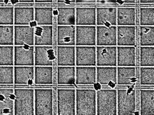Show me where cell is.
Returning a JSON list of instances; mask_svg holds the SVG:
<instances>
[{"mask_svg": "<svg viewBox=\"0 0 154 115\" xmlns=\"http://www.w3.org/2000/svg\"><path fill=\"white\" fill-rule=\"evenodd\" d=\"M97 115V91L92 88L76 89V115Z\"/></svg>", "mask_w": 154, "mask_h": 115, "instance_id": "cell-1", "label": "cell"}, {"mask_svg": "<svg viewBox=\"0 0 154 115\" xmlns=\"http://www.w3.org/2000/svg\"><path fill=\"white\" fill-rule=\"evenodd\" d=\"M97 115H117V91L100 89L97 91Z\"/></svg>", "mask_w": 154, "mask_h": 115, "instance_id": "cell-2", "label": "cell"}, {"mask_svg": "<svg viewBox=\"0 0 154 115\" xmlns=\"http://www.w3.org/2000/svg\"><path fill=\"white\" fill-rule=\"evenodd\" d=\"M14 115H35L34 89L15 88Z\"/></svg>", "mask_w": 154, "mask_h": 115, "instance_id": "cell-3", "label": "cell"}, {"mask_svg": "<svg viewBox=\"0 0 154 115\" xmlns=\"http://www.w3.org/2000/svg\"><path fill=\"white\" fill-rule=\"evenodd\" d=\"M35 115H54V92L51 88L34 89Z\"/></svg>", "mask_w": 154, "mask_h": 115, "instance_id": "cell-4", "label": "cell"}, {"mask_svg": "<svg viewBox=\"0 0 154 115\" xmlns=\"http://www.w3.org/2000/svg\"><path fill=\"white\" fill-rule=\"evenodd\" d=\"M57 94V115H76V90L58 88Z\"/></svg>", "mask_w": 154, "mask_h": 115, "instance_id": "cell-5", "label": "cell"}, {"mask_svg": "<svg viewBox=\"0 0 154 115\" xmlns=\"http://www.w3.org/2000/svg\"><path fill=\"white\" fill-rule=\"evenodd\" d=\"M117 91V115H134L136 111V90L131 86Z\"/></svg>", "mask_w": 154, "mask_h": 115, "instance_id": "cell-6", "label": "cell"}, {"mask_svg": "<svg viewBox=\"0 0 154 115\" xmlns=\"http://www.w3.org/2000/svg\"><path fill=\"white\" fill-rule=\"evenodd\" d=\"M117 46H96V66H117Z\"/></svg>", "mask_w": 154, "mask_h": 115, "instance_id": "cell-7", "label": "cell"}, {"mask_svg": "<svg viewBox=\"0 0 154 115\" xmlns=\"http://www.w3.org/2000/svg\"><path fill=\"white\" fill-rule=\"evenodd\" d=\"M96 46H117V25H96Z\"/></svg>", "mask_w": 154, "mask_h": 115, "instance_id": "cell-8", "label": "cell"}, {"mask_svg": "<svg viewBox=\"0 0 154 115\" xmlns=\"http://www.w3.org/2000/svg\"><path fill=\"white\" fill-rule=\"evenodd\" d=\"M76 66H96V46H75Z\"/></svg>", "mask_w": 154, "mask_h": 115, "instance_id": "cell-9", "label": "cell"}, {"mask_svg": "<svg viewBox=\"0 0 154 115\" xmlns=\"http://www.w3.org/2000/svg\"><path fill=\"white\" fill-rule=\"evenodd\" d=\"M75 46H96V25H75Z\"/></svg>", "mask_w": 154, "mask_h": 115, "instance_id": "cell-10", "label": "cell"}, {"mask_svg": "<svg viewBox=\"0 0 154 115\" xmlns=\"http://www.w3.org/2000/svg\"><path fill=\"white\" fill-rule=\"evenodd\" d=\"M55 59L53 46H34V66H52Z\"/></svg>", "mask_w": 154, "mask_h": 115, "instance_id": "cell-11", "label": "cell"}, {"mask_svg": "<svg viewBox=\"0 0 154 115\" xmlns=\"http://www.w3.org/2000/svg\"><path fill=\"white\" fill-rule=\"evenodd\" d=\"M35 27L14 25V46H34Z\"/></svg>", "mask_w": 154, "mask_h": 115, "instance_id": "cell-12", "label": "cell"}, {"mask_svg": "<svg viewBox=\"0 0 154 115\" xmlns=\"http://www.w3.org/2000/svg\"><path fill=\"white\" fill-rule=\"evenodd\" d=\"M97 83L113 88L117 85V66H96Z\"/></svg>", "mask_w": 154, "mask_h": 115, "instance_id": "cell-13", "label": "cell"}, {"mask_svg": "<svg viewBox=\"0 0 154 115\" xmlns=\"http://www.w3.org/2000/svg\"><path fill=\"white\" fill-rule=\"evenodd\" d=\"M14 66H34V46H14Z\"/></svg>", "mask_w": 154, "mask_h": 115, "instance_id": "cell-14", "label": "cell"}, {"mask_svg": "<svg viewBox=\"0 0 154 115\" xmlns=\"http://www.w3.org/2000/svg\"><path fill=\"white\" fill-rule=\"evenodd\" d=\"M117 46H136V25H117Z\"/></svg>", "mask_w": 154, "mask_h": 115, "instance_id": "cell-15", "label": "cell"}, {"mask_svg": "<svg viewBox=\"0 0 154 115\" xmlns=\"http://www.w3.org/2000/svg\"><path fill=\"white\" fill-rule=\"evenodd\" d=\"M14 85L33 86L34 84V66H14Z\"/></svg>", "mask_w": 154, "mask_h": 115, "instance_id": "cell-16", "label": "cell"}, {"mask_svg": "<svg viewBox=\"0 0 154 115\" xmlns=\"http://www.w3.org/2000/svg\"><path fill=\"white\" fill-rule=\"evenodd\" d=\"M96 25H117V7H96Z\"/></svg>", "mask_w": 154, "mask_h": 115, "instance_id": "cell-17", "label": "cell"}, {"mask_svg": "<svg viewBox=\"0 0 154 115\" xmlns=\"http://www.w3.org/2000/svg\"><path fill=\"white\" fill-rule=\"evenodd\" d=\"M96 66H75L76 86H92L97 83Z\"/></svg>", "mask_w": 154, "mask_h": 115, "instance_id": "cell-18", "label": "cell"}, {"mask_svg": "<svg viewBox=\"0 0 154 115\" xmlns=\"http://www.w3.org/2000/svg\"><path fill=\"white\" fill-rule=\"evenodd\" d=\"M0 115H14V91L0 88Z\"/></svg>", "mask_w": 154, "mask_h": 115, "instance_id": "cell-19", "label": "cell"}, {"mask_svg": "<svg viewBox=\"0 0 154 115\" xmlns=\"http://www.w3.org/2000/svg\"><path fill=\"white\" fill-rule=\"evenodd\" d=\"M137 82L136 66H117V83L118 86L128 88Z\"/></svg>", "mask_w": 154, "mask_h": 115, "instance_id": "cell-20", "label": "cell"}, {"mask_svg": "<svg viewBox=\"0 0 154 115\" xmlns=\"http://www.w3.org/2000/svg\"><path fill=\"white\" fill-rule=\"evenodd\" d=\"M75 25H57V46H75Z\"/></svg>", "mask_w": 154, "mask_h": 115, "instance_id": "cell-21", "label": "cell"}, {"mask_svg": "<svg viewBox=\"0 0 154 115\" xmlns=\"http://www.w3.org/2000/svg\"><path fill=\"white\" fill-rule=\"evenodd\" d=\"M117 66H136V49L134 46H117Z\"/></svg>", "mask_w": 154, "mask_h": 115, "instance_id": "cell-22", "label": "cell"}, {"mask_svg": "<svg viewBox=\"0 0 154 115\" xmlns=\"http://www.w3.org/2000/svg\"><path fill=\"white\" fill-rule=\"evenodd\" d=\"M52 25H36L34 29V46H53Z\"/></svg>", "mask_w": 154, "mask_h": 115, "instance_id": "cell-23", "label": "cell"}, {"mask_svg": "<svg viewBox=\"0 0 154 115\" xmlns=\"http://www.w3.org/2000/svg\"><path fill=\"white\" fill-rule=\"evenodd\" d=\"M75 25H96V7H76Z\"/></svg>", "mask_w": 154, "mask_h": 115, "instance_id": "cell-24", "label": "cell"}, {"mask_svg": "<svg viewBox=\"0 0 154 115\" xmlns=\"http://www.w3.org/2000/svg\"><path fill=\"white\" fill-rule=\"evenodd\" d=\"M34 21V7L14 5V25H30Z\"/></svg>", "mask_w": 154, "mask_h": 115, "instance_id": "cell-25", "label": "cell"}, {"mask_svg": "<svg viewBox=\"0 0 154 115\" xmlns=\"http://www.w3.org/2000/svg\"><path fill=\"white\" fill-rule=\"evenodd\" d=\"M58 66H76L75 46H57Z\"/></svg>", "mask_w": 154, "mask_h": 115, "instance_id": "cell-26", "label": "cell"}, {"mask_svg": "<svg viewBox=\"0 0 154 115\" xmlns=\"http://www.w3.org/2000/svg\"><path fill=\"white\" fill-rule=\"evenodd\" d=\"M139 92L140 99V115H154V88H142L139 90Z\"/></svg>", "mask_w": 154, "mask_h": 115, "instance_id": "cell-27", "label": "cell"}, {"mask_svg": "<svg viewBox=\"0 0 154 115\" xmlns=\"http://www.w3.org/2000/svg\"><path fill=\"white\" fill-rule=\"evenodd\" d=\"M136 8L133 7H117V25H136Z\"/></svg>", "mask_w": 154, "mask_h": 115, "instance_id": "cell-28", "label": "cell"}, {"mask_svg": "<svg viewBox=\"0 0 154 115\" xmlns=\"http://www.w3.org/2000/svg\"><path fill=\"white\" fill-rule=\"evenodd\" d=\"M34 84L36 86H52V66H34Z\"/></svg>", "mask_w": 154, "mask_h": 115, "instance_id": "cell-29", "label": "cell"}, {"mask_svg": "<svg viewBox=\"0 0 154 115\" xmlns=\"http://www.w3.org/2000/svg\"><path fill=\"white\" fill-rule=\"evenodd\" d=\"M75 66H57L58 86H75Z\"/></svg>", "mask_w": 154, "mask_h": 115, "instance_id": "cell-30", "label": "cell"}, {"mask_svg": "<svg viewBox=\"0 0 154 115\" xmlns=\"http://www.w3.org/2000/svg\"><path fill=\"white\" fill-rule=\"evenodd\" d=\"M54 7L47 6L34 7V21L36 25H52Z\"/></svg>", "mask_w": 154, "mask_h": 115, "instance_id": "cell-31", "label": "cell"}, {"mask_svg": "<svg viewBox=\"0 0 154 115\" xmlns=\"http://www.w3.org/2000/svg\"><path fill=\"white\" fill-rule=\"evenodd\" d=\"M56 10L57 25H75V7L59 6L57 7Z\"/></svg>", "mask_w": 154, "mask_h": 115, "instance_id": "cell-32", "label": "cell"}, {"mask_svg": "<svg viewBox=\"0 0 154 115\" xmlns=\"http://www.w3.org/2000/svg\"><path fill=\"white\" fill-rule=\"evenodd\" d=\"M140 67H154V46H140Z\"/></svg>", "mask_w": 154, "mask_h": 115, "instance_id": "cell-33", "label": "cell"}, {"mask_svg": "<svg viewBox=\"0 0 154 115\" xmlns=\"http://www.w3.org/2000/svg\"><path fill=\"white\" fill-rule=\"evenodd\" d=\"M140 46H154V26L139 27Z\"/></svg>", "mask_w": 154, "mask_h": 115, "instance_id": "cell-34", "label": "cell"}, {"mask_svg": "<svg viewBox=\"0 0 154 115\" xmlns=\"http://www.w3.org/2000/svg\"><path fill=\"white\" fill-rule=\"evenodd\" d=\"M0 46H14V25H0Z\"/></svg>", "mask_w": 154, "mask_h": 115, "instance_id": "cell-35", "label": "cell"}, {"mask_svg": "<svg viewBox=\"0 0 154 115\" xmlns=\"http://www.w3.org/2000/svg\"><path fill=\"white\" fill-rule=\"evenodd\" d=\"M139 24L141 26H154V6L140 8Z\"/></svg>", "mask_w": 154, "mask_h": 115, "instance_id": "cell-36", "label": "cell"}, {"mask_svg": "<svg viewBox=\"0 0 154 115\" xmlns=\"http://www.w3.org/2000/svg\"><path fill=\"white\" fill-rule=\"evenodd\" d=\"M0 66H14V46H0Z\"/></svg>", "mask_w": 154, "mask_h": 115, "instance_id": "cell-37", "label": "cell"}, {"mask_svg": "<svg viewBox=\"0 0 154 115\" xmlns=\"http://www.w3.org/2000/svg\"><path fill=\"white\" fill-rule=\"evenodd\" d=\"M14 85V66H0V86Z\"/></svg>", "mask_w": 154, "mask_h": 115, "instance_id": "cell-38", "label": "cell"}, {"mask_svg": "<svg viewBox=\"0 0 154 115\" xmlns=\"http://www.w3.org/2000/svg\"><path fill=\"white\" fill-rule=\"evenodd\" d=\"M140 85L142 86L154 85V67H140Z\"/></svg>", "mask_w": 154, "mask_h": 115, "instance_id": "cell-39", "label": "cell"}, {"mask_svg": "<svg viewBox=\"0 0 154 115\" xmlns=\"http://www.w3.org/2000/svg\"><path fill=\"white\" fill-rule=\"evenodd\" d=\"M0 25H14V5H0Z\"/></svg>", "mask_w": 154, "mask_h": 115, "instance_id": "cell-40", "label": "cell"}, {"mask_svg": "<svg viewBox=\"0 0 154 115\" xmlns=\"http://www.w3.org/2000/svg\"><path fill=\"white\" fill-rule=\"evenodd\" d=\"M96 4L98 5H109L111 6L118 5L117 0H96Z\"/></svg>", "mask_w": 154, "mask_h": 115, "instance_id": "cell-41", "label": "cell"}, {"mask_svg": "<svg viewBox=\"0 0 154 115\" xmlns=\"http://www.w3.org/2000/svg\"><path fill=\"white\" fill-rule=\"evenodd\" d=\"M13 5H18L22 4H35L34 0H13Z\"/></svg>", "mask_w": 154, "mask_h": 115, "instance_id": "cell-42", "label": "cell"}, {"mask_svg": "<svg viewBox=\"0 0 154 115\" xmlns=\"http://www.w3.org/2000/svg\"><path fill=\"white\" fill-rule=\"evenodd\" d=\"M118 5H123V4H132L136 3V0H117Z\"/></svg>", "mask_w": 154, "mask_h": 115, "instance_id": "cell-43", "label": "cell"}, {"mask_svg": "<svg viewBox=\"0 0 154 115\" xmlns=\"http://www.w3.org/2000/svg\"><path fill=\"white\" fill-rule=\"evenodd\" d=\"M75 4H96V0H75Z\"/></svg>", "mask_w": 154, "mask_h": 115, "instance_id": "cell-44", "label": "cell"}, {"mask_svg": "<svg viewBox=\"0 0 154 115\" xmlns=\"http://www.w3.org/2000/svg\"><path fill=\"white\" fill-rule=\"evenodd\" d=\"M54 0H34L35 4H52Z\"/></svg>", "mask_w": 154, "mask_h": 115, "instance_id": "cell-45", "label": "cell"}, {"mask_svg": "<svg viewBox=\"0 0 154 115\" xmlns=\"http://www.w3.org/2000/svg\"><path fill=\"white\" fill-rule=\"evenodd\" d=\"M140 4H145V5H154V0H139Z\"/></svg>", "mask_w": 154, "mask_h": 115, "instance_id": "cell-46", "label": "cell"}, {"mask_svg": "<svg viewBox=\"0 0 154 115\" xmlns=\"http://www.w3.org/2000/svg\"><path fill=\"white\" fill-rule=\"evenodd\" d=\"M58 4H75V0H57Z\"/></svg>", "mask_w": 154, "mask_h": 115, "instance_id": "cell-47", "label": "cell"}, {"mask_svg": "<svg viewBox=\"0 0 154 115\" xmlns=\"http://www.w3.org/2000/svg\"><path fill=\"white\" fill-rule=\"evenodd\" d=\"M13 0H0V5H13Z\"/></svg>", "mask_w": 154, "mask_h": 115, "instance_id": "cell-48", "label": "cell"}]
</instances>
